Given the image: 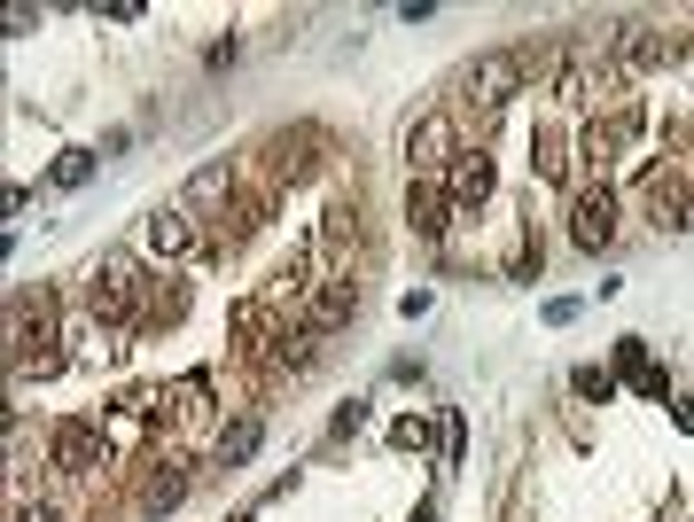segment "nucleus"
<instances>
[{"label":"nucleus","mask_w":694,"mask_h":522,"mask_svg":"<svg viewBox=\"0 0 694 522\" xmlns=\"http://www.w3.org/2000/svg\"><path fill=\"white\" fill-rule=\"evenodd\" d=\"M461 148H453V110H429L406 125V171H445Z\"/></svg>","instance_id":"4"},{"label":"nucleus","mask_w":694,"mask_h":522,"mask_svg":"<svg viewBox=\"0 0 694 522\" xmlns=\"http://www.w3.org/2000/svg\"><path fill=\"white\" fill-rule=\"evenodd\" d=\"M86 312H95V327H141V304H148V281L133 266V249H102L95 266H86Z\"/></svg>","instance_id":"1"},{"label":"nucleus","mask_w":694,"mask_h":522,"mask_svg":"<svg viewBox=\"0 0 694 522\" xmlns=\"http://www.w3.org/2000/svg\"><path fill=\"white\" fill-rule=\"evenodd\" d=\"M398 445H406V453H421V445H429V421H421V413H406V421H398Z\"/></svg>","instance_id":"15"},{"label":"nucleus","mask_w":694,"mask_h":522,"mask_svg":"<svg viewBox=\"0 0 694 522\" xmlns=\"http://www.w3.org/2000/svg\"><path fill=\"white\" fill-rule=\"evenodd\" d=\"M16 522H63L55 507H16Z\"/></svg>","instance_id":"17"},{"label":"nucleus","mask_w":694,"mask_h":522,"mask_svg":"<svg viewBox=\"0 0 694 522\" xmlns=\"http://www.w3.org/2000/svg\"><path fill=\"white\" fill-rule=\"evenodd\" d=\"M577 398L609 406V398H617V375H609V367H577Z\"/></svg>","instance_id":"12"},{"label":"nucleus","mask_w":694,"mask_h":522,"mask_svg":"<svg viewBox=\"0 0 694 522\" xmlns=\"http://www.w3.org/2000/svg\"><path fill=\"white\" fill-rule=\"evenodd\" d=\"M686 226H694V203H686Z\"/></svg>","instance_id":"20"},{"label":"nucleus","mask_w":694,"mask_h":522,"mask_svg":"<svg viewBox=\"0 0 694 522\" xmlns=\"http://www.w3.org/2000/svg\"><path fill=\"white\" fill-rule=\"evenodd\" d=\"M234 522H250V514H234Z\"/></svg>","instance_id":"21"},{"label":"nucleus","mask_w":694,"mask_h":522,"mask_svg":"<svg viewBox=\"0 0 694 522\" xmlns=\"http://www.w3.org/2000/svg\"><path fill=\"white\" fill-rule=\"evenodd\" d=\"M617 367H625L632 382H648V375H656V367H648V343H640V335H625V343H617Z\"/></svg>","instance_id":"13"},{"label":"nucleus","mask_w":694,"mask_h":522,"mask_svg":"<svg viewBox=\"0 0 694 522\" xmlns=\"http://www.w3.org/2000/svg\"><path fill=\"white\" fill-rule=\"evenodd\" d=\"M86 180H95V148H70L55 164V188H86Z\"/></svg>","instance_id":"11"},{"label":"nucleus","mask_w":694,"mask_h":522,"mask_svg":"<svg viewBox=\"0 0 694 522\" xmlns=\"http://www.w3.org/2000/svg\"><path fill=\"white\" fill-rule=\"evenodd\" d=\"M414 522H438V514H429V507H421V514H414Z\"/></svg>","instance_id":"19"},{"label":"nucleus","mask_w":694,"mask_h":522,"mask_svg":"<svg viewBox=\"0 0 694 522\" xmlns=\"http://www.w3.org/2000/svg\"><path fill=\"white\" fill-rule=\"evenodd\" d=\"M102 24H141V0H110V9H95Z\"/></svg>","instance_id":"16"},{"label":"nucleus","mask_w":694,"mask_h":522,"mask_svg":"<svg viewBox=\"0 0 694 522\" xmlns=\"http://www.w3.org/2000/svg\"><path fill=\"white\" fill-rule=\"evenodd\" d=\"M686 180H679V171H656V180L640 188V211H648V226H686Z\"/></svg>","instance_id":"6"},{"label":"nucleus","mask_w":694,"mask_h":522,"mask_svg":"<svg viewBox=\"0 0 694 522\" xmlns=\"http://www.w3.org/2000/svg\"><path fill=\"white\" fill-rule=\"evenodd\" d=\"M671 55H686V40H671V32H625V63L632 70H656Z\"/></svg>","instance_id":"9"},{"label":"nucleus","mask_w":694,"mask_h":522,"mask_svg":"<svg viewBox=\"0 0 694 522\" xmlns=\"http://www.w3.org/2000/svg\"><path fill=\"white\" fill-rule=\"evenodd\" d=\"M257 437H266V421H257V413H242L234 429H219V468H242L257 453Z\"/></svg>","instance_id":"10"},{"label":"nucleus","mask_w":694,"mask_h":522,"mask_svg":"<svg viewBox=\"0 0 694 522\" xmlns=\"http://www.w3.org/2000/svg\"><path fill=\"white\" fill-rule=\"evenodd\" d=\"M679 429H694V398H686V406H679Z\"/></svg>","instance_id":"18"},{"label":"nucleus","mask_w":694,"mask_h":522,"mask_svg":"<svg viewBox=\"0 0 694 522\" xmlns=\"http://www.w3.org/2000/svg\"><path fill=\"white\" fill-rule=\"evenodd\" d=\"M188 484H196V476H188L180 460H156V468L141 476V514H172V507L188 499Z\"/></svg>","instance_id":"7"},{"label":"nucleus","mask_w":694,"mask_h":522,"mask_svg":"<svg viewBox=\"0 0 694 522\" xmlns=\"http://www.w3.org/2000/svg\"><path fill=\"white\" fill-rule=\"evenodd\" d=\"M539 274H547V249H539V242L507 257V281H539Z\"/></svg>","instance_id":"14"},{"label":"nucleus","mask_w":694,"mask_h":522,"mask_svg":"<svg viewBox=\"0 0 694 522\" xmlns=\"http://www.w3.org/2000/svg\"><path fill=\"white\" fill-rule=\"evenodd\" d=\"M406 226H414L421 242H445V226H453L445 171H414V180H406Z\"/></svg>","instance_id":"2"},{"label":"nucleus","mask_w":694,"mask_h":522,"mask_svg":"<svg viewBox=\"0 0 694 522\" xmlns=\"http://www.w3.org/2000/svg\"><path fill=\"white\" fill-rule=\"evenodd\" d=\"M234 196V164H203L196 180L180 188V211H211V203H227Z\"/></svg>","instance_id":"8"},{"label":"nucleus","mask_w":694,"mask_h":522,"mask_svg":"<svg viewBox=\"0 0 694 522\" xmlns=\"http://www.w3.org/2000/svg\"><path fill=\"white\" fill-rule=\"evenodd\" d=\"M445 196H453V211H476V203L492 196V156H484V148H461V156L445 164Z\"/></svg>","instance_id":"5"},{"label":"nucleus","mask_w":694,"mask_h":522,"mask_svg":"<svg viewBox=\"0 0 694 522\" xmlns=\"http://www.w3.org/2000/svg\"><path fill=\"white\" fill-rule=\"evenodd\" d=\"M570 242L593 249V257L617 242V196H609V188H577V196H570Z\"/></svg>","instance_id":"3"}]
</instances>
